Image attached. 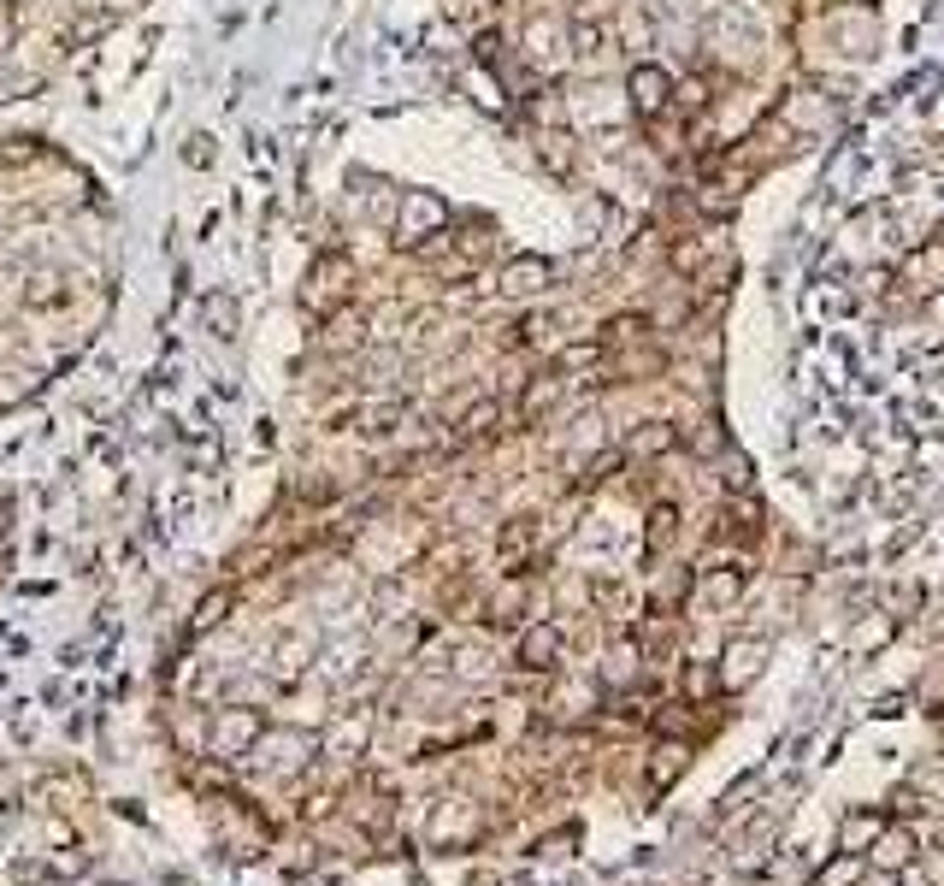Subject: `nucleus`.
Segmentation results:
<instances>
[{
    "mask_svg": "<svg viewBox=\"0 0 944 886\" xmlns=\"http://www.w3.org/2000/svg\"><path fill=\"white\" fill-rule=\"evenodd\" d=\"M342 302H349V261L342 254H319L307 266V284H301V308L314 319H331Z\"/></svg>",
    "mask_w": 944,
    "mask_h": 886,
    "instance_id": "f257e3e1",
    "label": "nucleus"
},
{
    "mask_svg": "<svg viewBox=\"0 0 944 886\" xmlns=\"http://www.w3.org/2000/svg\"><path fill=\"white\" fill-rule=\"evenodd\" d=\"M443 225H449V208H443L437 196H425V190L402 196V208H396V243L402 249H420L425 236H437Z\"/></svg>",
    "mask_w": 944,
    "mask_h": 886,
    "instance_id": "f03ea898",
    "label": "nucleus"
},
{
    "mask_svg": "<svg viewBox=\"0 0 944 886\" xmlns=\"http://www.w3.org/2000/svg\"><path fill=\"white\" fill-rule=\"evenodd\" d=\"M626 95H632V113L661 118L667 101H673V77H667L661 65H632V72H626Z\"/></svg>",
    "mask_w": 944,
    "mask_h": 886,
    "instance_id": "7ed1b4c3",
    "label": "nucleus"
},
{
    "mask_svg": "<svg viewBox=\"0 0 944 886\" xmlns=\"http://www.w3.org/2000/svg\"><path fill=\"white\" fill-rule=\"evenodd\" d=\"M555 402H561V372L549 367V372H538V379H531V384L520 390V420H526V425H538Z\"/></svg>",
    "mask_w": 944,
    "mask_h": 886,
    "instance_id": "20e7f679",
    "label": "nucleus"
},
{
    "mask_svg": "<svg viewBox=\"0 0 944 886\" xmlns=\"http://www.w3.org/2000/svg\"><path fill=\"white\" fill-rule=\"evenodd\" d=\"M543 284H549V261H538V254H520V261L502 266V296H538Z\"/></svg>",
    "mask_w": 944,
    "mask_h": 886,
    "instance_id": "39448f33",
    "label": "nucleus"
},
{
    "mask_svg": "<svg viewBox=\"0 0 944 886\" xmlns=\"http://www.w3.org/2000/svg\"><path fill=\"white\" fill-rule=\"evenodd\" d=\"M555 656H561V633L555 626H531V633L520 639V668H555Z\"/></svg>",
    "mask_w": 944,
    "mask_h": 886,
    "instance_id": "423d86ee",
    "label": "nucleus"
},
{
    "mask_svg": "<svg viewBox=\"0 0 944 886\" xmlns=\"http://www.w3.org/2000/svg\"><path fill=\"white\" fill-rule=\"evenodd\" d=\"M531 532H538L531 520H513L508 532H502V544H496V556H502V568H508V573H520V556L531 550Z\"/></svg>",
    "mask_w": 944,
    "mask_h": 886,
    "instance_id": "0eeeda50",
    "label": "nucleus"
},
{
    "mask_svg": "<svg viewBox=\"0 0 944 886\" xmlns=\"http://www.w3.org/2000/svg\"><path fill=\"white\" fill-rule=\"evenodd\" d=\"M755 668H762V644H732V651H726V674H720V679L738 686V679H750Z\"/></svg>",
    "mask_w": 944,
    "mask_h": 886,
    "instance_id": "6e6552de",
    "label": "nucleus"
},
{
    "mask_svg": "<svg viewBox=\"0 0 944 886\" xmlns=\"http://www.w3.org/2000/svg\"><path fill=\"white\" fill-rule=\"evenodd\" d=\"M496 414H502V408H496L490 397H485V402H473V408H467V414H460V420H455V437H485V432H490V425H496Z\"/></svg>",
    "mask_w": 944,
    "mask_h": 886,
    "instance_id": "1a4fd4ad",
    "label": "nucleus"
},
{
    "mask_svg": "<svg viewBox=\"0 0 944 886\" xmlns=\"http://www.w3.org/2000/svg\"><path fill=\"white\" fill-rule=\"evenodd\" d=\"M679 443V432L667 420H649V432H638L632 437V455H661V450H673Z\"/></svg>",
    "mask_w": 944,
    "mask_h": 886,
    "instance_id": "9d476101",
    "label": "nucleus"
},
{
    "mask_svg": "<svg viewBox=\"0 0 944 886\" xmlns=\"http://www.w3.org/2000/svg\"><path fill=\"white\" fill-rule=\"evenodd\" d=\"M231 603H236V598H231L225 586H219V591H208V598L195 603V633H208V626H219V621H225V615H231Z\"/></svg>",
    "mask_w": 944,
    "mask_h": 886,
    "instance_id": "9b49d317",
    "label": "nucleus"
},
{
    "mask_svg": "<svg viewBox=\"0 0 944 886\" xmlns=\"http://www.w3.org/2000/svg\"><path fill=\"white\" fill-rule=\"evenodd\" d=\"M254 732H261L254 715H225V721H219V751H236V745H248Z\"/></svg>",
    "mask_w": 944,
    "mask_h": 886,
    "instance_id": "f8f14e48",
    "label": "nucleus"
},
{
    "mask_svg": "<svg viewBox=\"0 0 944 886\" xmlns=\"http://www.w3.org/2000/svg\"><path fill=\"white\" fill-rule=\"evenodd\" d=\"M880 851V868H909L915 863V840H909V833H891L885 845H873Z\"/></svg>",
    "mask_w": 944,
    "mask_h": 886,
    "instance_id": "ddd939ff",
    "label": "nucleus"
},
{
    "mask_svg": "<svg viewBox=\"0 0 944 886\" xmlns=\"http://www.w3.org/2000/svg\"><path fill=\"white\" fill-rule=\"evenodd\" d=\"M24 302H30V308H47V302H60V272H36V278H30V289H24Z\"/></svg>",
    "mask_w": 944,
    "mask_h": 886,
    "instance_id": "4468645a",
    "label": "nucleus"
},
{
    "mask_svg": "<svg viewBox=\"0 0 944 886\" xmlns=\"http://www.w3.org/2000/svg\"><path fill=\"white\" fill-rule=\"evenodd\" d=\"M208 326H213L219 337L236 331V302H231V296H208Z\"/></svg>",
    "mask_w": 944,
    "mask_h": 886,
    "instance_id": "2eb2a0df",
    "label": "nucleus"
},
{
    "mask_svg": "<svg viewBox=\"0 0 944 886\" xmlns=\"http://www.w3.org/2000/svg\"><path fill=\"white\" fill-rule=\"evenodd\" d=\"M673 520H679V508H656V515H649V550H667V538H673Z\"/></svg>",
    "mask_w": 944,
    "mask_h": 886,
    "instance_id": "dca6fc26",
    "label": "nucleus"
},
{
    "mask_svg": "<svg viewBox=\"0 0 944 886\" xmlns=\"http://www.w3.org/2000/svg\"><path fill=\"white\" fill-rule=\"evenodd\" d=\"M856 875H862V863H856V857H838V863L820 868L815 886H856Z\"/></svg>",
    "mask_w": 944,
    "mask_h": 886,
    "instance_id": "f3484780",
    "label": "nucleus"
},
{
    "mask_svg": "<svg viewBox=\"0 0 944 886\" xmlns=\"http://www.w3.org/2000/svg\"><path fill=\"white\" fill-rule=\"evenodd\" d=\"M885 822H880V815H850V827H845V851H862V840H868V833H880Z\"/></svg>",
    "mask_w": 944,
    "mask_h": 886,
    "instance_id": "a211bd4d",
    "label": "nucleus"
},
{
    "mask_svg": "<svg viewBox=\"0 0 944 886\" xmlns=\"http://www.w3.org/2000/svg\"><path fill=\"white\" fill-rule=\"evenodd\" d=\"M396 420H402V402H378V408H367V432H396Z\"/></svg>",
    "mask_w": 944,
    "mask_h": 886,
    "instance_id": "6ab92c4d",
    "label": "nucleus"
},
{
    "mask_svg": "<svg viewBox=\"0 0 944 886\" xmlns=\"http://www.w3.org/2000/svg\"><path fill=\"white\" fill-rule=\"evenodd\" d=\"M189 160H195V166H208V160H213V148H208V136H195V143H189Z\"/></svg>",
    "mask_w": 944,
    "mask_h": 886,
    "instance_id": "aec40b11",
    "label": "nucleus"
}]
</instances>
